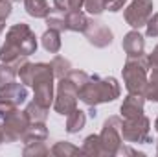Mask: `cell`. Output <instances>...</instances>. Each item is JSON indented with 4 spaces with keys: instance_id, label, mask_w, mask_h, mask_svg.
Listing matches in <instances>:
<instances>
[{
    "instance_id": "5bb4252c",
    "label": "cell",
    "mask_w": 158,
    "mask_h": 157,
    "mask_svg": "<svg viewBox=\"0 0 158 157\" xmlns=\"http://www.w3.org/2000/svg\"><path fill=\"white\" fill-rule=\"evenodd\" d=\"M28 96H30L28 85H24V83H15V81H11L9 85L0 87V98L9 100V102L15 104L17 107H20V105L28 100Z\"/></svg>"
},
{
    "instance_id": "3957f363",
    "label": "cell",
    "mask_w": 158,
    "mask_h": 157,
    "mask_svg": "<svg viewBox=\"0 0 158 157\" xmlns=\"http://www.w3.org/2000/svg\"><path fill=\"white\" fill-rule=\"evenodd\" d=\"M53 70H52V65L50 63H35L33 67V102H37L39 105L50 109V105H53V89H55V83H53Z\"/></svg>"
},
{
    "instance_id": "30bf717a",
    "label": "cell",
    "mask_w": 158,
    "mask_h": 157,
    "mask_svg": "<svg viewBox=\"0 0 158 157\" xmlns=\"http://www.w3.org/2000/svg\"><path fill=\"white\" fill-rule=\"evenodd\" d=\"M85 37H86V41L92 46H96V48H107V46L112 44V39H114L110 28L105 22L92 20V19L88 22V28L85 30Z\"/></svg>"
},
{
    "instance_id": "ba28073f",
    "label": "cell",
    "mask_w": 158,
    "mask_h": 157,
    "mask_svg": "<svg viewBox=\"0 0 158 157\" xmlns=\"http://www.w3.org/2000/svg\"><path fill=\"white\" fill-rule=\"evenodd\" d=\"M30 126V120L26 117L24 111L17 109L13 111L11 115L2 118V133H4V142H17V141H22L26 129Z\"/></svg>"
},
{
    "instance_id": "4dcf8cb0",
    "label": "cell",
    "mask_w": 158,
    "mask_h": 157,
    "mask_svg": "<svg viewBox=\"0 0 158 157\" xmlns=\"http://www.w3.org/2000/svg\"><path fill=\"white\" fill-rule=\"evenodd\" d=\"M19 107L15 105V104H11L9 100H6V98H0V118L7 117V115H11L13 111H17Z\"/></svg>"
},
{
    "instance_id": "277c9868",
    "label": "cell",
    "mask_w": 158,
    "mask_h": 157,
    "mask_svg": "<svg viewBox=\"0 0 158 157\" xmlns=\"http://www.w3.org/2000/svg\"><path fill=\"white\" fill-rule=\"evenodd\" d=\"M123 83L129 92L143 94V87L149 78V59L147 56H138V57H127L123 69H121Z\"/></svg>"
},
{
    "instance_id": "603a6c76",
    "label": "cell",
    "mask_w": 158,
    "mask_h": 157,
    "mask_svg": "<svg viewBox=\"0 0 158 157\" xmlns=\"http://www.w3.org/2000/svg\"><path fill=\"white\" fill-rule=\"evenodd\" d=\"M24 113H26L30 122H46V118H48V109L39 105L37 102H30L26 105Z\"/></svg>"
},
{
    "instance_id": "7402d4cb",
    "label": "cell",
    "mask_w": 158,
    "mask_h": 157,
    "mask_svg": "<svg viewBox=\"0 0 158 157\" xmlns=\"http://www.w3.org/2000/svg\"><path fill=\"white\" fill-rule=\"evenodd\" d=\"M50 65H52V70H53L55 79H61V78H64V76H68V72L72 70V63L64 56H55L50 61Z\"/></svg>"
},
{
    "instance_id": "7a4b0ae2",
    "label": "cell",
    "mask_w": 158,
    "mask_h": 157,
    "mask_svg": "<svg viewBox=\"0 0 158 157\" xmlns=\"http://www.w3.org/2000/svg\"><path fill=\"white\" fill-rule=\"evenodd\" d=\"M121 94V87H119L118 79L109 76V78H99V76H90L88 81L79 89V100L88 105V107H96L99 104H109L119 98Z\"/></svg>"
},
{
    "instance_id": "44dd1931",
    "label": "cell",
    "mask_w": 158,
    "mask_h": 157,
    "mask_svg": "<svg viewBox=\"0 0 158 157\" xmlns=\"http://www.w3.org/2000/svg\"><path fill=\"white\" fill-rule=\"evenodd\" d=\"M86 124V115L85 111L81 109H74L68 117H66V133L74 135V133H79Z\"/></svg>"
},
{
    "instance_id": "e0dca14e",
    "label": "cell",
    "mask_w": 158,
    "mask_h": 157,
    "mask_svg": "<svg viewBox=\"0 0 158 157\" xmlns=\"http://www.w3.org/2000/svg\"><path fill=\"white\" fill-rule=\"evenodd\" d=\"M81 152H83V155H88V157H101V155H105L99 135H96V133L88 135V137L83 141Z\"/></svg>"
},
{
    "instance_id": "ac0fdd59",
    "label": "cell",
    "mask_w": 158,
    "mask_h": 157,
    "mask_svg": "<svg viewBox=\"0 0 158 157\" xmlns=\"http://www.w3.org/2000/svg\"><path fill=\"white\" fill-rule=\"evenodd\" d=\"M40 44H42V48H44L46 52L57 54V52L61 50V44H63V43H61V32L48 28V30L42 34V37H40Z\"/></svg>"
},
{
    "instance_id": "484cf974",
    "label": "cell",
    "mask_w": 158,
    "mask_h": 157,
    "mask_svg": "<svg viewBox=\"0 0 158 157\" xmlns=\"http://www.w3.org/2000/svg\"><path fill=\"white\" fill-rule=\"evenodd\" d=\"M17 78V67L15 63H2L0 61V87L9 85Z\"/></svg>"
},
{
    "instance_id": "5b68a950",
    "label": "cell",
    "mask_w": 158,
    "mask_h": 157,
    "mask_svg": "<svg viewBox=\"0 0 158 157\" xmlns=\"http://www.w3.org/2000/svg\"><path fill=\"white\" fill-rule=\"evenodd\" d=\"M121 137L129 144H149L151 137V120L145 115L134 118H123L121 122Z\"/></svg>"
},
{
    "instance_id": "cb8c5ba5",
    "label": "cell",
    "mask_w": 158,
    "mask_h": 157,
    "mask_svg": "<svg viewBox=\"0 0 158 157\" xmlns=\"http://www.w3.org/2000/svg\"><path fill=\"white\" fill-rule=\"evenodd\" d=\"M143 96L145 100L158 104V72H151V76L147 78V83L143 87Z\"/></svg>"
},
{
    "instance_id": "9a60e30c",
    "label": "cell",
    "mask_w": 158,
    "mask_h": 157,
    "mask_svg": "<svg viewBox=\"0 0 158 157\" xmlns=\"http://www.w3.org/2000/svg\"><path fill=\"white\" fill-rule=\"evenodd\" d=\"M48 139V128H46V122H30L24 137H22V142L24 144H30V142H42Z\"/></svg>"
},
{
    "instance_id": "9c48e42d",
    "label": "cell",
    "mask_w": 158,
    "mask_h": 157,
    "mask_svg": "<svg viewBox=\"0 0 158 157\" xmlns=\"http://www.w3.org/2000/svg\"><path fill=\"white\" fill-rule=\"evenodd\" d=\"M151 15H153V0H132L123 11L125 22L132 30L143 28Z\"/></svg>"
},
{
    "instance_id": "d4e9b609",
    "label": "cell",
    "mask_w": 158,
    "mask_h": 157,
    "mask_svg": "<svg viewBox=\"0 0 158 157\" xmlns=\"http://www.w3.org/2000/svg\"><path fill=\"white\" fill-rule=\"evenodd\" d=\"M22 155L24 157H44V155H50V148L46 146V141H42V142H30V144L24 146Z\"/></svg>"
},
{
    "instance_id": "f1b7e54d",
    "label": "cell",
    "mask_w": 158,
    "mask_h": 157,
    "mask_svg": "<svg viewBox=\"0 0 158 157\" xmlns=\"http://www.w3.org/2000/svg\"><path fill=\"white\" fill-rule=\"evenodd\" d=\"M145 35L147 37H158V13H153L145 24Z\"/></svg>"
},
{
    "instance_id": "836d02e7",
    "label": "cell",
    "mask_w": 158,
    "mask_h": 157,
    "mask_svg": "<svg viewBox=\"0 0 158 157\" xmlns=\"http://www.w3.org/2000/svg\"><path fill=\"white\" fill-rule=\"evenodd\" d=\"M127 4V0H107V9L116 13L119 9H123V6Z\"/></svg>"
},
{
    "instance_id": "4fadbf2b",
    "label": "cell",
    "mask_w": 158,
    "mask_h": 157,
    "mask_svg": "<svg viewBox=\"0 0 158 157\" xmlns=\"http://www.w3.org/2000/svg\"><path fill=\"white\" fill-rule=\"evenodd\" d=\"M88 22H90L88 15L83 13L81 9L63 13V32H79V34H85V30L88 28Z\"/></svg>"
},
{
    "instance_id": "d590c367",
    "label": "cell",
    "mask_w": 158,
    "mask_h": 157,
    "mask_svg": "<svg viewBox=\"0 0 158 157\" xmlns=\"http://www.w3.org/2000/svg\"><path fill=\"white\" fill-rule=\"evenodd\" d=\"M155 131H156V137H158V117H156V120H155Z\"/></svg>"
},
{
    "instance_id": "74e56055",
    "label": "cell",
    "mask_w": 158,
    "mask_h": 157,
    "mask_svg": "<svg viewBox=\"0 0 158 157\" xmlns=\"http://www.w3.org/2000/svg\"><path fill=\"white\" fill-rule=\"evenodd\" d=\"M155 142H156V154H158V137H156V141H155Z\"/></svg>"
},
{
    "instance_id": "2e32d148",
    "label": "cell",
    "mask_w": 158,
    "mask_h": 157,
    "mask_svg": "<svg viewBox=\"0 0 158 157\" xmlns=\"http://www.w3.org/2000/svg\"><path fill=\"white\" fill-rule=\"evenodd\" d=\"M24 9L33 19H46L53 11L46 0H24Z\"/></svg>"
},
{
    "instance_id": "6da1fadb",
    "label": "cell",
    "mask_w": 158,
    "mask_h": 157,
    "mask_svg": "<svg viewBox=\"0 0 158 157\" xmlns=\"http://www.w3.org/2000/svg\"><path fill=\"white\" fill-rule=\"evenodd\" d=\"M37 37L35 32L26 22H17L6 32L4 44L0 46V61L15 63L20 57H30L37 52Z\"/></svg>"
},
{
    "instance_id": "4316f807",
    "label": "cell",
    "mask_w": 158,
    "mask_h": 157,
    "mask_svg": "<svg viewBox=\"0 0 158 157\" xmlns=\"http://www.w3.org/2000/svg\"><path fill=\"white\" fill-rule=\"evenodd\" d=\"M85 0H53V9L61 11V13H68V11H77L83 7Z\"/></svg>"
},
{
    "instance_id": "8d00e7d4",
    "label": "cell",
    "mask_w": 158,
    "mask_h": 157,
    "mask_svg": "<svg viewBox=\"0 0 158 157\" xmlns=\"http://www.w3.org/2000/svg\"><path fill=\"white\" fill-rule=\"evenodd\" d=\"M4 142V133H2V128H0V144Z\"/></svg>"
},
{
    "instance_id": "83f0119b",
    "label": "cell",
    "mask_w": 158,
    "mask_h": 157,
    "mask_svg": "<svg viewBox=\"0 0 158 157\" xmlns=\"http://www.w3.org/2000/svg\"><path fill=\"white\" fill-rule=\"evenodd\" d=\"M83 7L90 13V15H101L107 9V0H85Z\"/></svg>"
},
{
    "instance_id": "7c38bea8",
    "label": "cell",
    "mask_w": 158,
    "mask_h": 157,
    "mask_svg": "<svg viewBox=\"0 0 158 157\" xmlns=\"http://www.w3.org/2000/svg\"><path fill=\"white\" fill-rule=\"evenodd\" d=\"M121 46H123V52L127 54V57L143 56L145 54V37L140 34V30H131L129 34H125Z\"/></svg>"
},
{
    "instance_id": "52a82bcc",
    "label": "cell",
    "mask_w": 158,
    "mask_h": 157,
    "mask_svg": "<svg viewBox=\"0 0 158 157\" xmlns=\"http://www.w3.org/2000/svg\"><path fill=\"white\" fill-rule=\"evenodd\" d=\"M121 122H123V118L109 117L103 122V126H101L99 139H101V144H103L105 157L118 155L119 148L125 144V141H123V137H121Z\"/></svg>"
},
{
    "instance_id": "1f68e13d",
    "label": "cell",
    "mask_w": 158,
    "mask_h": 157,
    "mask_svg": "<svg viewBox=\"0 0 158 157\" xmlns=\"http://www.w3.org/2000/svg\"><path fill=\"white\" fill-rule=\"evenodd\" d=\"M11 11H13L11 0H0V20H7Z\"/></svg>"
},
{
    "instance_id": "f546056e",
    "label": "cell",
    "mask_w": 158,
    "mask_h": 157,
    "mask_svg": "<svg viewBox=\"0 0 158 157\" xmlns=\"http://www.w3.org/2000/svg\"><path fill=\"white\" fill-rule=\"evenodd\" d=\"M66 78H70L74 83H76V85H77V89H81V87L88 81V78H90V76H88L85 70H74V69H72V70L68 72V76H66Z\"/></svg>"
},
{
    "instance_id": "ffe728a7",
    "label": "cell",
    "mask_w": 158,
    "mask_h": 157,
    "mask_svg": "<svg viewBox=\"0 0 158 157\" xmlns=\"http://www.w3.org/2000/svg\"><path fill=\"white\" fill-rule=\"evenodd\" d=\"M50 154L53 157H74V155H83L81 148L74 146L72 142H66V141H59L55 142L52 148H50Z\"/></svg>"
},
{
    "instance_id": "e575fe53",
    "label": "cell",
    "mask_w": 158,
    "mask_h": 157,
    "mask_svg": "<svg viewBox=\"0 0 158 157\" xmlns=\"http://www.w3.org/2000/svg\"><path fill=\"white\" fill-rule=\"evenodd\" d=\"M4 30H6V20H0V35L4 34Z\"/></svg>"
},
{
    "instance_id": "8992f818",
    "label": "cell",
    "mask_w": 158,
    "mask_h": 157,
    "mask_svg": "<svg viewBox=\"0 0 158 157\" xmlns=\"http://www.w3.org/2000/svg\"><path fill=\"white\" fill-rule=\"evenodd\" d=\"M77 100H79V89L77 85L70 78H61L57 83V92L53 98V109L57 115L68 117L74 109H77Z\"/></svg>"
},
{
    "instance_id": "8fae6325",
    "label": "cell",
    "mask_w": 158,
    "mask_h": 157,
    "mask_svg": "<svg viewBox=\"0 0 158 157\" xmlns=\"http://www.w3.org/2000/svg\"><path fill=\"white\" fill-rule=\"evenodd\" d=\"M143 105H145V96L143 94H136V92H129L121 105H119V113L121 118H134L143 115Z\"/></svg>"
},
{
    "instance_id": "d6a6232c",
    "label": "cell",
    "mask_w": 158,
    "mask_h": 157,
    "mask_svg": "<svg viewBox=\"0 0 158 157\" xmlns=\"http://www.w3.org/2000/svg\"><path fill=\"white\" fill-rule=\"evenodd\" d=\"M147 59H149V72H158V44L147 56Z\"/></svg>"
},
{
    "instance_id": "d6986e66",
    "label": "cell",
    "mask_w": 158,
    "mask_h": 157,
    "mask_svg": "<svg viewBox=\"0 0 158 157\" xmlns=\"http://www.w3.org/2000/svg\"><path fill=\"white\" fill-rule=\"evenodd\" d=\"M15 67H17V76L20 78V83H24V85L33 83V67H35V63H31L28 57H20L19 61H15Z\"/></svg>"
}]
</instances>
